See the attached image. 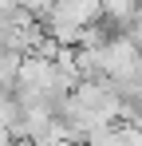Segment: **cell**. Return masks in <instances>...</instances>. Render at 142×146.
<instances>
[]
</instances>
